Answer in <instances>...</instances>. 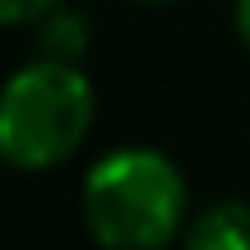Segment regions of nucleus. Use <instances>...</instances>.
<instances>
[{
	"label": "nucleus",
	"mask_w": 250,
	"mask_h": 250,
	"mask_svg": "<svg viewBox=\"0 0 250 250\" xmlns=\"http://www.w3.org/2000/svg\"><path fill=\"white\" fill-rule=\"evenodd\" d=\"M139 5H167V0H139Z\"/></svg>",
	"instance_id": "obj_7"
},
{
	"label": "nucleus",
	"mask_w": 250,
	"mask_h": 250,
	"mask_svg": "<svg viewBox=\"0 0 250 250\" xmlns=\"http://www.w3.org/2000/svg\"><path fill=\"white\" fill-rule=\"evenodd\" d=\"M33 37H37V51L51 56V61H79L88 51V23H83V14L61 9V5L46 9L33 23Z\"/></svg>",
	"instance_id": "obj_4"
},
{
	"label": "nucleus",
	"mask_w": 250,
	"mask_h": 250,
	"mask_svg": "<svg viewBox=\"0 0 250 250\" xmlns=\"http://www.w3.org/2000/svg\"><path fill=\"white\" fill-rule=\"evenodd\" d=\"M61 0H0V23L9 28H23V23H37L46 9H56Z\"/></svg>",
	"instance_id": "obj_5"
},
{
	"label": "nucleus",
	"mask_w": 250,
	"mask_h": 250,
	"mask_svg": "<svg viewBox=\"0 0 250 250\" xmlns=\"http://www.w3.org/2000/svg\"><path fill=\"white\" fill-rule=\"evenodd\" d=\"M83 223L107 250H162L186 223V181L158 148H116L83 181Z\"/></svg>",
	"instance_id": "obj_1"
},
{
	"label": "nucleus",
	"mask_w": 250,
	"mask_h": 250,
	"mask_svg": "<svg viewBox=\"0 0 250 250\" xmlns=\"http://www.w3.org/2000/svg\"><path fill=\"white\" fill-rule=\"evenodd\" d=\"M236 33H241V42L250 51V0H236Z\"/></svg>",
	"instance_id": "obj_6"
},
{
	"label": "nucleus",
	"mask_w": 250,
	"mask_h": 250,
	"mask_svg": "<svg viewBox=\"0 0 250 250\" xmlns=\"http://www.w3.org/2000/svg\"><path fill=\"white\" fill-rule=\"evenodd\" d=\"M186 250H250V208L241 199L208 204L186 227Z\"/></svg>",
	"instance_id": "obj_3"
},
{
	"label": "nucleus",
	"mask_w": 250,
	"mask_h": 250,
	"mask_svg": "<svg viewBox=\"0 0 250 250\" xmlns=\"http://www.w3.org/2000/svg\"><path fill=\"white\" fill-rule=\"evenodd\" d=\"M93 83L74 61L37 56L0 98V153L19 171H51L83 144L93 125Z\"/></svg>",
	"instance_id": "obj_2"
}]
</instances>
